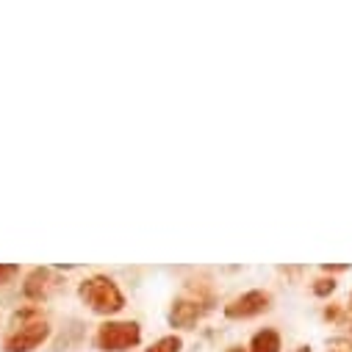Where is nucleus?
<instances>
[{"mask_svg":"<svg viewBox=\"0 0 352 352\" xmlns=\"http://www.w3.org/2000/svg\"><path fill=\"white\" fill-rule=\"evenodd\" d=\"M80 297L83 302H89L92 311L98 314H117L122 308V294L117 292V286L109 278H92L80 286Z\"/></svg>","mask_w":352,"mask_h":352,"instance_id":"obj_1","label":"nucleus"},{"mask_svg":"<svg viewBox=\"0 0 352 352\" xmlns=\"http://www.w3.org/2000/svg\"><path fill=\"white\" fill-rule=\"evenodd\" d=\"M136 341H139V327L131 324V322H111V324H103L100 333H98V344L109 352L128 349Z\"/></svg>","mask_w":352,"mask_h":352,"instance_id":"obj_2","label":"nucleus"},{"mask_svg":"<svg viewBox=\"0 0 352 352\" xmlns=\"http://www.w3.org/2000/svg\"><path fill=\"white\" fill-rule=\"evenodd\" d=\"M47 338V324L45 322H31L23 324L17 333H12L6 338V352H31L34 346H39Z\"/></svg>","mask_w":352,"mask_h":352,"instance_id":"obj_3","label":"nucleus"},{"mask_svg":"<svg viewBox=\"0 0 352 352\" xmlns=\"http://www.w3.org/2000/svg\"><path fill=\"white\" fill-rule=\"evenodd\" d=\"M270 305V294L263 292H250L244 297H239L233 305H228V316H252V314H261L263 308Z\"/></svg>","mask_w":352,"mask_h":352,"instance_id":"obj_4","label":"nucleus"},{"mask_svg":"<svg viewBox=\"0 0 352 352\" xmlns=\"http://www.w3.org/2000/svg\"><path fill=\"white\" fill-rule=\"evenodd\" d=\"M252 352H280V338L275 330H261L252 338Z\"/></svg>","mask_w":352,"mask_h":352,"instance_id":"obj_5","label":"nucleus"},{"mask_svg":"<svg viewBox=\"0 0 352 352\" xmlns=\"http://www.w3.org/2000/svg\"><path fill=\"white\" fill-rule=\"evenodd\" d=\"M197 316H200V308L192 305V302H178V305H175V311H172V322L178 324V327H189V324H195Z\"/></svg>","mask_w":352,"mask_h":352,"instance_id":"obj_6","label":"nucleus"},{"mask_svg":"<svg viewBox=\"0 0 352 352\" xmlns=\"http://www.w3.org/2000/svg\"><path fill=\"white\" fill-rule=\"evenodd\" d=\"M181 349V338H175V336H169V338H161V341H155L147 352H178Z\"/></svg>","mask_w":352,"mask_h":352,"instance_id":"obj_7","label":"nucleus"},{"mask_svg":"<svg viewBox=\"0 0 352 352\" xmlns=\"http://www.w3.org/2000/svg\"><path fill=\"white\" fill-rule=\"evenodd\" d=\"M327 352H352V341L349 338H333Z\"/></svg>","mask_w":352,"mask_h":352,"instance_id":"obj_8","label":"nucleus"},{"mask_svg":"<svg viewBox=\"0 0 352 352\" xmlns=\"http://www.w3.org/2000/svg\"><path fill=\"white\" fill-rule=\"evenodd\" d=\"M14 272H17V267H12V263H0V283L9 280Z\"/></svg>","mask_w":352,"mask_h":352,"instance_id":"obj_9","label":"nucleus"},{"mask_svg":"<svg viewBox=\"0 0 352 352\" xmlns=\"http://www.w3.org/2000/svg\"><path fill=\"white\" fill-rule=\"evenodd\" d=\"M314 292H316V294H327V292H333V280H319V283L314 286Z\"/></svg>","mask_w":352,"mask_h":352,"instance_id":"obj_10","label":"nucleus"},{"mask_svg":"<svg viewBox=\"0 0 352 352\" xmlns=\"http://www.w3.org/2000/svg\"><path fill=\"white\" fill-rule=\"evenodd\" d=\"M233 352H241V349H233Z\"/></svg>","mask_w":352,"mask_h":352,"instance_id":"obj_11","label":"nucleus"}]
</instances>
